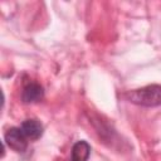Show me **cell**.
<instances>
[{"label":"cell","instance_id":"obj_2","mask_svg":"<svg viewBox=\"0 0 161 161\" xmlns=\"http://www.w3.org/2000/svg\"><path fill=\"white\" fill-rule=\"evenodd\" d=\"M4 143L16 152H24L28 148V138L20 127H10L4 135Z\"/></svg>","mask_w":161,"mask_h":161},{"label":"cell","instance_id":"obj_3","mask_svg":"<svg viewBox=\"0 0 161 161\" xmlns=\"http://www.w3.org/2000/svg\"><path fill=\"white\" fill-rule=\"evenodd\" d=\"M44 98V88L33 80L24 84L21 91V101L24 103H38Z\"/></svg>","mask_w":161,"mask_h":161},{"label":"cell","instance_id":"obj_1","mask_svg":"<svg viewBox=\"0 0 161 161\" xmlns=\"http://www.w3.org/2000/svg\"><path fill=\"white\" fill-rule=\"evenodd\" d=\"M123 97L137 106L142 107H157L161 106V84H148L137 89L128 91Z\"/></svg>","mask_w":161,"mask_h":161},{"label":"cell","instance_id":"obj_4","mask_svg":"<svg viewBox=\"0 0 161 161\" xmlns=\"http://www.w3.org/2000/svg\"><path fill=\"white\" fill-rule=\"evenodd\" d=\"M20 128L26 136V138L30 141H36L43 136V132H44L43 125L40 123V121L35 118H28L23 121V123L20 125Z\"/></svg>","mask_w":161,"mask_h":161},{"label":"cell","instance_id":"obj_5","mask_svg":"<svg viewBox=\"0 0 161 161\" xmlns=\"http://www.w3.org/2000/svg\"><path fill=\"white\" fill-rule=\"evenodd\" d=\"M91 155V146L87 141H77L70 152V161H88Z\"/></svg>","mask_w":161,"mask_h":161}]
</instances>
